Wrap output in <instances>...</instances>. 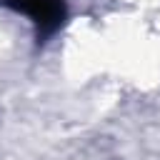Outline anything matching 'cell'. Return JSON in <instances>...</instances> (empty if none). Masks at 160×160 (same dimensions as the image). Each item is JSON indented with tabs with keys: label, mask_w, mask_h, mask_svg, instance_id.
I'll return each instance as SVG.
<instances>
[{
	"label": "cell",
	"mask_w": 160,
	"mask_h": 160,
	"mask_svg": "<svg viewBox=\"0 0 160 160\" xmlns=\"http://www.w3.org/2000/svg\"><path fill=\"white\" fill-rule=\"evenodd\" d=\"M0 2L5 8L30 18L40 42L48 40L50 35H55L68 18V2L65 0H0Z\"/></svg>",
	"instance_id": "obj_1"
}]
</instances>
